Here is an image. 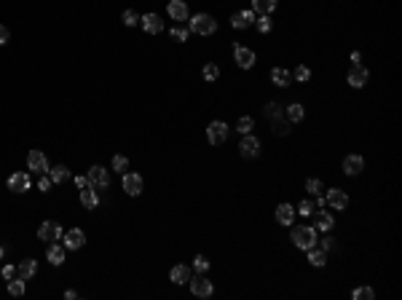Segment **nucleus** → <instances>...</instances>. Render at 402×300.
<instances>
[{
	"instance_id": "nucleus-32",
	"label": "nucleus",
	"mask_w": 402,
	"mask_h": 300,
	"mask_svg": "<svg viewBox=\"0 0 402 300\" xmlns=\"http://www.w3.org/2000/svg\"><path fill=\"white\" fill-rule=\"evenodd\" d=\"M306 252H308V262H311V266H324V262H327L324 249H316V247H311V249H306Z\"/></svg>"
},
{
	"instance_id": "nucleus-33",
	"label": "nucleus",
	"mask_w": 402,
	"mask_h": 300,
	"mask_svg": "<svg viewBox=\"0 0 402 300\" xmlns=\"http://www.w3.org/2000/svg\"><path fill=\"white\" fill-rule=\"evenodd\" d=\"M306 193H311L314 199H316V196H322V180H316V177H308V180H306Z\"/></svg>"
},
{
	"instance_id": "nucleus-8",
	"label": "nucleus",
	"mask_w": 402,
	"mask_h": 300,
	"mask_svg": "<svg viewBox=\"0 0 402 300\" xmlns=\"http://www.w3.org/2000/svg\"><path fill=\"white\" fill-rule=\"evenodd\" d=\"M346 81H349L351 89H362V86H368L370 72H368V67H364V64H354V67L349 70V75H346Z\"/></svg>"
},
{
	"instance_id": "nucleus-14",
	"label": "nucleus",
	"mask_w": 402,
	"mask_h": 300,
	"mask_svg": "<svg viewBox=\"0 0 402 300\" xmlns=\"http://www.w3.org/2000/svg\"><path fill=\"white\" fill-rule=\"evenodd\" d=\"M239 153L244 158H258L260 156V139L252 137V134H244V139H241V145H239Z\"/></svg>"
},
{
	"instance_id": "nucleus-10",
	"label": "nucleus",
	"mask_w": 402,
	"mask_h": 300,
	"mask_svg": "<svg viewBox=\"0 0 402 300\" xmlns=\"http://www.w3.org/2000/svg\"><path fill=\"white\" fill-rule=\"evenodd\" d=\"M324 204H330L333 209L343 212L346 206H349V196H346L341 188H330V191H327V196H324Z\"/></svg>"
},
{
	"instance_id": "nucleus-43",
	"label": "nucleus",
	"mask_w": 402,
	"mask_h": 300,
	"mask_svg": "<svg viewBox=\"0 0 402 300\" xmlns=\"http://www.w3.org/2000/svg\"><path fill=\"white\" fill-rule=\"evenodd\" d=\"M266 116H268V118H276V116H282V107H279L276 102H268V105H266Z\"/></svg>"
},
{
	"instance_id": "nucleus-24",
	"label": "nucleus",
	"mask_w": 402,
	"mask_h": 300,
	"mask_svg": "<svg viewBox=\"0 0 402 300\" xmlns=\"http://www.w3.org/2000/svg\"><path fill=\"white\" fill-rule=\"evenodd\" d=\"M271 81H274V86H279V89H287V86H289V81H293V78H289V72H287L284 67H274V70H271Z\"/></svg>"
},
{
	"instance_id": "nucleus-19",
	"label": "nucleus",
	"mask_w": 402,
	"mask_h": 300,
	"mask_svg": "<svg viewBox=\"0 0 402 300\" xmlns=\"http://www.w3.org/2000/svg\"><path fill=\"white\" fill-rule=\"evenodd\" d=\"M314 217H316V225H314V228H316V233H327V231H333L335 217H333L330 212H324V206H322V209H316V212H314Z\"/></svg>"
},
{
	"instance_id": "nucleus-23",
	"label": "nucleus",
	"mask_w": 402,
	"mask_h": 300,
	"mask_svg": "<svg viewBox=\"0 0 402 300\" xmlns=\"http://www.w3.org/2000/svg\"><path fill=\"white\" fill-rule=\"evenodd\" d=\"M191 276H193V274H191L188 266H174V268L169 271V279L174 281V284H188Z\"/></svg>"
},
{
	"instance_id": "nucleus-46",
	"label": "nucleus",
	"mask_w": 402,
	"mask_h": 300,
	"mask_svg": "<svg viewBox=\"0 0 402 300\" xmlns=\"http://www.w3.org/2000/svg\"><path fill=\"white\" fill-rule=\"evenodd\" d=\"M8 38H11V32H8V27H3V24H0V46H6V43H8Z\"/></svg>"
},
{
	"instance_id": "nucleus-35",
	"label": "nucleus",
	"mask_w": 402,
	"mask_h": 300,
	"mask_svg": "<svg viewBox=\"0 0 402 300\" xmlns=\"http://www.w3.org/2000/svg\"><path fill=\"white\" fill-rule=\"evenodd\" d=\"M220 78V67L214 62H209V64H204V81H217Z\"/></svg>"
},
{
	"instance_id": "nucleus-4",
	"label": "nucleus",
	"mask_w": 402,
	"mask_h": 300,
	"mask_svg": "<svg viewBox=\"0 0 402 300\" xmlns=\"http://www.w3.org/2000/svg\"><path fill=\"white\" fill-rule=\"evenodd\" d=\"M228 124L226 121H212V124L207 126V139H209V145H223L228 139Z\"/></svg>"
},
{
	"instance_id": "nucleus-1",
	"label": "nucleus",
	"mask_w": 402,
	"mask_h": 300,
	"mask_svg": "<svg viewBox=\"0 0 402 300\" xmlns=\"http://www.w3.org/2000/svg\"><path fill=\"white\" fill-rule=\"evenodd\" d=\"M188 30L207 38V35L217 32V22H214L212 14H193V19H188Z\"/></svg>"
},
{
	"instance_id": "nucleus-31",
	"label": "nucleus",
	"mask_w": 402,
	"mask_h": 300,
	"mask_svg": "<svg viewBox=\"0 0 402 300\" xmlns=\"http://www.w3.org/2000/svg\"><path fill=\"white\" fill-rule=\"evenodd\" d=\"M24 292H27V284H24V279H19V276H16V279H11V281H8V295H14V297H22Z\"/></svg>"
},
{
	"instance_id": "nucleus-11",
	"label": "nucleus",
	"mask_w": 402,
	"mask_h": 300,
	"mask_svg": "<svg viewBox=\"0 0 402 300\" xmlns=\"http://www.w3.org/2000/svg\"><path fill=\"white\" fill-rule=\"evenodd\" d=\"M86 177H89V185H94V188H107L110 185V172L105 166H99V164L91 166Z\"/></svg>"
},
{
	"instance_id": "nucleus-34",
	"label": "nucleus",
	"mask_w": 402,
	"mask_h": 300,
	"mask_svg": "<svg viewBox=\"0 0 402 300\" xmlns=\"http://www.w3.org/2000/svg\"><path fill=\"white\" fill-rule=\"evenodd\" d=\"M289 78H295L298 83H306L308 78H311V70H308L306 64H298V67H295V72L289 75Z\"/></svg>"
},
{
	"instance_id": "nucleus-3",
	"label": "nucleus",
	"mask_w": 402,
	"mask_h": 300,
	"mask_svg": "<svg viewBox=\"0 0 402 300\" xmlns=\"http://www.w3.org/2000/svg\"><path fill=\"white\" fill-rule=\"evenodd\" d=\"M233 59H236V64L241 70H249V67H255V62H258V54L249 49V46H236L233 43Z\"/></svg>"
},
{
	"instance_id": "nucleus-47",
	"label": "nucleus",
	"mask_w": 402,
	"mask_h": 300,
	"mask_svg": "<svg viewBox=\"0 0 402 300\" xmlns=\"http://www.w3.org/2000/svg\"><path fill=\"white\" fill-rule=\"evenodd\" d=\"M322 249H324V252H327V249H335V241H333L330 236H324V239H322Z\"/></svg>"
},
{
	"instance_id": "nucleus-20",
	"label": "nucleus",
	"mask_w": 402,
	"mask_h": 300,
	"mask_svg": "<svg viewBox=\"0 0 402 300\" xmlns=\"http://www.w3.org/2000/svg\"><path fill=\"white\" fill-rule=\"evenodd\" d=\"M276 222L279 225H293L295 222V206L293 204H279L276 206Z\"/></svg>"
},
{
	"instance_id": "nucleus-38",
	"label": "nucleus",
	"mask_w": 402,
	"mask_h": 300,
	"mask_svg": "<svg viewBox=\"0 0 402 300\" xmlns=\"http://www.w3.org/2000/svg\"><path fill=\"white\" fill-rule=\"evenodd\" d=\"M351 297H354V300H373V297H376V292H373L370 287H357Z\"/></svg>"
},
{
	"instance_id": "nucleus-22",
	"label": "nucleus",
	"mask_w": 402,
	"mask_h": 300,
	"mask_svg": "<svg viewBox=\"0 0 402 300\" xmlns=\"http://www.w3.org/2000/svg\"><path fill=\"white\" fill-rule=\"evenodd\" d=\"M35 271H38V262H35L32 257H24L19 266H16V274H19V279H32L35 276Z\"/></svg>"
},
{
	"instance_id": "nucleus-50",
	"label": "nucleus",
	"mask_w": 402,
	"mask_h": 300,
	"mask_svg": "<svg viewBox=\"0 0 402 300\" xmlns=\"http://www.w3.org/2000/svg\"><path fill=\"white\" fill-rule=\"evenodd\" d=\"M351 62H354V64H359V62H362V54H359V51H354V54H351Z\"/></svg>"
},
{
	"instance_id": "nucleus-16",
	"label": "nucleus",
	"mask_w": 402,
	"mask_h": 300,
	"mask_svg": "<svg viewBox=\"0 0 402 300\" xmlns=\"http://www.w3.org/2000/svg\"><path fill=\"white\" fill-rule=\"evenodd\" d=\"M139 24H142V30L148 35H158V32L164 30V19L158 16V14H145L142 19H139Z\"/></svg>"
},
{
	"instance_id": "nucleus-48",
	"label": "nucleus",
	"mask_w": 402,
	"mask_h": 300,
	"mask_svg": "<svg viewBox=\"0 0 402 300\" xmlns=\"http://www.w3.org/2000/svg\"><path fill=\"white\" fill-rule=\"evenodd\" d=\"M76 185L78 188H86L89 185V177H76Z\"/></svg>"
},
{
	"instance_id": "nucleus-49",
	"label": "nucleus",
	"mask_w": 402,
	"mask_h": 300,
	"mask_svg": "<svg viewBox=\"0 0 402 300\" xmlns=\"http://www.w3.org/2000/svg\"><path fill=\"white\" fill-rule=\"evenodd\" d=\"M64 297H67V300H76L78 292H76V289H64Z\"/></svg>"
},
{
	"instance_id": "nucleus-7",
	"label": "nucleus",
	"mask_w": 402,
	"mask_h": 300,
	"mask_svg": "<svg viewBox=\"0 0 402 300\" xmlns=\"http://www.w3.org/2000/svg\"><path fill=\"white\" fill-rule=\"evenodd\" d=\"M59 236H64V233H62V225H59V222H54V220H46V222H41V228H38V239H41V241L51 244V241H57Z\"/></svg>"
},
{
	"instance_id": "nucleus-29",
	"label": "nucleus",
	"mask_w": 402,
	"mask_h": 300,
	"mask_svg": "<svg viewBox=\"0 0 402 300\" xmlns=\"http://www.w3.org/2000/svg\"><path fill=\"white\" fill-rule=\"evenodd\" d=\"M276 6H279V0H252V11H258V14H271V11H276Z\"/></svg>"
},
{
	"instance_id": "nucleus-45",
	"label": "nucleus",
	"mask_w": 402,
	"mask_h": 300,
	"mask_svg": "<svg viewBox=\"0 0 402 300\" xmlns=\"http://www.w3.org/2000/svg\"><path fill=\"white\" fill-rule=\"evenodd\" d=\"M51 185H54V182H51V177H46V174H43V177H41V180H38V188H41V191H43V193H46V191H49V188H51Z\"/></svg>"
},
{
	"instance_id": "nucleus-25",
	"label": "nucleus",
	"mask_w": 402,
	"mask_h": 300,
	"mask_svg": "<svg viewBox=\"0 0 402 300\" xmlns=\"http://www.w3.org/2000/svg\"><path fill=\"white\" fill-rule=\"evenodd\" d=\"M271 131L279 137V134H289V121H287V116L282 113V116H276V118H271Z\"/></svg>"
},
{
	"instance_id": "nucleus-26",
	"label": "nucleus",
	"mask_w": 402,
	"mask_h": 300,
	"mask_svg": "<svg viewBox=\"0 0 402 300\" xmlns=\"http://www.w3.org/2000/svg\"><path fill=\"white\" fill-rule=\"evenodd\" d=\"M46 257H49L51 266H62V262H64V247H62V244H54V241H51V247H49V252H46Z\"/></svg>"
},
{
	"instance_id": "nucleus-21",
	"label": "nucleus",
	"mask_w": 402,
	"mask_h": 300,
	"mask_svg": "<svg viewBox=\"0 0 402 300\" xmlns=\"http://www.w3.org/2000/svg\"><path fill=\"white\" fill-rule=\"evenodd\" d=\"M97 188L94 185H86V188H81V204L86 206V209H97L99 206V199H97Z\"/></svg>"
},
{
	"instance_id": "nucleus-5",
	"label": "nucleus",
	"mask_w": 402,
	"mask_h": 300,
	"mask_svg": "<svg viewBox=\"0 0 402 300\" xmlns=\"http://www.w3.org/2000/svg\"><path fill=\"white\" fill-rule=\"evenodd\" d=\"M121 185H124V191L129 193V196H139L142 193V188H145V180H142V174H137V172H124V177H121Z\"/></svg>"
},
{
	"instance_id": "nucleus-17",
	"label": "nucleus",
	"mask_w": 402,
	"mask_h": 300,
	"mask_svg": "<svg viewBox=\"0 0 402 300\" xmlns=\"http://www.w3.org/2000/svg\"><path fill=\"white\" fill-rule=\"evenodd\" d=\"M27 188H30V174L27 172H14L8 177V191L11 193H24Z\"/></svg>"
},
{
	"instance_id": "nucleus-36",
	"label": "nucleus",
	"mask_w": 402,
	"mask_h": 300,
	"mask_svg": "<svg viewBox=\"0 0 402 300\" xmlns=\"http://www.w3.org/2000/svg\"><path fill=\"white\" fill-rule=\"evenodd\" d=\"M252 126H255V121H252L249 116H244V118H239L236 131H239V134H249V131H252Z\"/></svg>"
},
{
	"instance_id": "nucleus-6",
	"label": "nucleus",
	"mask_w": 402,
	"mask_h": 300,
	"mask_svg": "<svg viewBox=\"0 0 402 300\" xmlns=\"http://www.w3.org/2000/svg\"><path fill=\"white\" fill-rule=\"evenodd\" d=\"M27 169L30 172H41V174H49V158H46L43 150H30L27 153Z\"/></svg>"
},
{
	"instance_id": "nucleus-28",
	"label": "nucleus",
	"mask_w": 402,
	"mask_h": 300,
	"mask_svg": "<svg viewBox=\"0 0 402 300\" xmlns=\"http://www.w3.org/2000/svg\"><path fill=\"white\" fill-rule=\"evenodd\" d=\"M316 212V201L314 199H303L301 204L295 206V214H301V217H314Z\"/></svg>"
},
{
	"instance_id": "nucleus-13",
	"label": "nucleus",
	"mask_w": 402,
	"mask_h": 300,
	"mask_svg": "<svg viewBox=\"0 0 402 300\" xmlns=\"http://www.w3.org/2000/svg\"><path fill=\"white\" fill-rule=\"evenodd\" d=\"M166 11H169V16L174 22H188L191 19V11H188V3H185V0H169Z\"/></svg>"
},
{
	"instance_id": "nucleus-27",
	"label": "nucleus",
	"mask_w": 402,
	"mask_h": 300,
	"mask_svg": "<svg viewBox=\"0 0 402 300\" xmlns=\"http://www.w3.org/2000/svg\"><path fill=\"white\" fill-rule=\"evenodd\" d=\"M284 116H287V121H289V124H301V121H303V116H306V110H303V105H301V102H295V105H289V107H287V113H284Z\"/></svg>"
},
{
	"instance_id": "nucleus-39",
	"label": "nucleus",
	"mask_w": 402,
	"mask_h": 300,
	"mask_svg": "<svg viewBox=\"0 0 402 300\" xmlns=\"http://www.w3.org/2000/svg\"><path fill=\"white\" fill-rule=\"evenodd\" d=\"M193 268H196V274H207V271H209V260L204 257V255L193 257Z\"/></svg>"
},
{
	"instance_id": "nucleus-9",
	"label": "nucleus",
	"mask_w": 402,
	"mask_h": 300,
	"mask_svg": "<svg viewBox=\"0 0 402 300\" xmlns=\"http://www.w3.org/2000/svg\"><path fill=\"white\" fill-rule=\"evenodd\" d=\"M188 284H191V292H193V295H199V297H209V295H214L212 281H209V279H204V274L191 276V279H188Z\"/></svg>"
},
{
	"instance_id": "nucleus-15",
	"label": "nucleus",
	"mask_w": 402,
	"mask_h": 300,
	"mask_svg": "<svg viewBox=\"0 0 402 300\" xmlns=\"http://www.w3.org/2000/svg\"><path fill=\"white\" fill-rule=\"evenodd\" d=\"M83 244H86V233H83L81 228H70L67 233H64V249H81Z\"/></svg>"
},
{
	"instance_id": "nucleus-42",
	"label": "nucleus",
	"mask_w": 402,
	"mask_h": 300,
	"mask_svg": "<svg viewBox=\"0 0 402 300\" xmlns=\"http://www.w3.org/2000/svg\"><path fill=\"white\" fill-rule=\"evenodd\" d=\"M255 24H258V30H260V32H268V30H271V16H268V14H263L260 19H255Z\"/></svg>"
},
{
	"instance_id": "nucleus-37",
	"label": "nucleus",
	"mask_w": 402,
	"mask_h": 300,
	"mask_svg": "<svg viewBox=\"0 0 402 300\" xmlns=\"http://www.w3.org/2000/svg\"><path fill=\"white\" fill-rule=\"evenodd\" d=\"M126 169H129V158H126V156H121V153H118V156H113V172H121V174H124Z\"/></svg>"
},
{
	"instance_id": "nucleus-44",
	"label": "nucleus",
	"mask_w": 402,
	"mask_h": 300,
	"mask_svg": "<svg viewBox=\"0 0 402 300\" xmlns=\"http://www.w3.org/2000/svg\"><path fill=\"white\" fill-rule=\"evenodd\" d=\"M16 276H19V274H16V266H6V268H3V279L11 281V279H16Z\"/></svg>"
},
{
	"instance_id": "nucleus-41",
	"label": "nucleus",
	"mask_w": 402,
	"mask_h": 300,
	"mask_svg": "<svg viewBox=\"0 0 402 300\" xmlns=\"http://www.w3.org/2000/svg\"><path fill=\"white\" fill-rule=\"evenodd\" d=\"M121 19H124V24H126V27H134V24H139V16H137V11H132V8H126V11H124V16H121Z\"/></svg>"
},
{
	"instance_id": "nucleus-30",
	"label": "nucleus",
	"mask_w": 402,
	"mask_h": 300,
	"mask_svg": "<svg viewBox=\"0 0 402 300\" xmlns=\"http://www.w3.org/2000/svg\"><path fill=\"white\" fill-rule=\"evenodd\" d=\"M49 177H51L54 185H62L70 177V169L67 166H54V169H49Z\"/></svg>"
},
{
	"instance_id": "nucleus-40",
	"label": "nucleus",
	"mask_w": 402,
	"mask_h": 300,
	"mask_svg": "<svg viewBox=\"0 0 402 300\" xmlns=\"http://www.w3.org/2000/svg\"><path fill=\"white\" fill-rule=\"evenodd\" d=\"M172 38H174V41H180V43H185L191 38V30H188V27H172Z\"/></svg>"
},
{
	"instance_id": "nucleus-12",
	"label": "nucleus",
	"mask_w": 402,
	"mask_h": 300,
	"mask_svg": "<svg viewBox=\"0 0 402 300\" xmlns=\"http://www.w3.org/2000/svg\"><path fill=\"white\" fill-rule=\"evenodd\" d=\"M362 172H364V158H362V156L351 153V156L343 158V174L357 177V174H362Z\"/></svg>"
},
{
	"instance_id": "nucleus-2",
	"label": "nucleus",
	"mask_w": 402,
	"mask_h": 300,
	"mask_svg": "<svg viewBox=\"0 0 402 300\" xmlns=\"http://www.w3.org/2000/svg\"><path fill=\"white\" fill-rule=\"evenodd\" d=\"M289 239H293V244L298 249H311L316 247V228H311V225H301V228H293V233H289Z\"/></svg>"
},
{
	"instance_id": "nucleus-18",
	"label": "nucleus",
	"mask_w": 402,
	"mask_h": 300,
	"mask_svg": "<svg viewBox=\"0 0 402 300\" xmlns=\"http://www.w3.org/2000/svg\"><path fill=\"white\" fill-rule=\"evenodd\" d=\"M231 24L236 27V30H247V27L255 24V11H252V8H247V11H236L231 16Z\"/></svg>"
}]
</instances>
